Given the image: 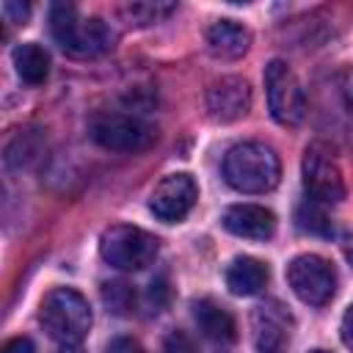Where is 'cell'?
<instances>
[{"instance_id": "cell-2", "label": "cell", "mask_w": 353, "mask_h": 353, "mask_svg": "<svg viewBox=\"0 0 353 353\" xmlns=\"http://www.w3.org/2000/svg\"><path fill=\"white\" fill-rule=\"evenodd\" d=\"M223 176L240 193H268L281 179V163L265 143H234L223 157Z\"/></svg>"}, {"instance_id": "cell-23", "label": "cell", "mask_w": 353, "mask_h": 353, "mask_svg": "<svg viewBox=\"0 0 353 353\" xmlns=\"http://www.w3.org/2000/svg\"><path fill=\"white\" fill-rule=\"evenodd\" d=\"M3 353H36V345L28 336H14L3 345Z\"/></svg>"}, {"instance_id": "cell-10", "label": "cell", "mask_w": 353, "mask_h": 353, "mask_svg": "<svg viewBox=\"0 0 353 353\" xmlns=\"http://www.w3.org/2000/svg\"><path fill=\"white\" fill-rule=\"evenodd\" d=\"M251 108V85L243 77H221L207 88V113L215 121H237Z\"/></svg>"}, {"instance_id": "cell-7", "label": "cell", "mask_w": 353, "mask_h": 353, "mask_svg": "<svg viewBox=\"0 0 353 353\" xmlns=\"http://www.w3.org/2000/svg\"><path fill=\"white\" fill-rule=\"evenodd\" d=\"M301 174H303V188L312 201L339 204L345 199V179H342V171L328 146H323V143L306 146Z\"/></svg>"}, {"instance_id": "cell-3", "label": "cell", "mask_w": 353, "mask_h": 353, "mask_svg": "<svg viewBox=\"0 0 353 353\" xmlns=\"http://www.w3.org/2000/svg\"><path fill=\"white\" fill-rule=\"evenodd\" d=\"M39 320L61 347H74L91 328V306L77 290L55 287L41 298Z\"/></svg>"}, {"instance_id": "cell-21", "label": "cell", "mask_w": 353, "mask_h": 353, "mask_svg": "<svg viewBox=\"0 0 353 353\" xmlns=\"http://www.w3.org/2000/svg\"><path fill=\"white\" fill-rule=\"evenodd\" d=\"M105 353H143V347H141V342L132 339V336H116V339L108 342Z\"/></svg>"}, {"instance_id": "cell-25", "label": "cell", "mask_w": 353, "mask_h": 353, "mask_svg": "<svg viewBox=\"0 0 353 353\" xmlns=\"http://www.w3.org/2000/svg\"><path fill=\"white\" fill-rule=\"evenodd\" d=\"M3 14L11 19V22H25L28 19V6L22 3H14V0H8V3H3Z\"/></svg>"}, {"instance_id": "cell-13", "label": "cell", "mask_w": 353, "mask_h": 353, "mask_svg": "<svg viewBox=\"0 0 353 353\" xmlns=\"http://www.w3.org/2000/svg\"><path fill=\"white\" fill-rule=\"evenodd\" d=\"M207 47L215 58H223V61H234L240 55L248 52V44H251V33L245 25L234 22V19H215L207 33Z\"/></svg>"}, {"instance_id": "cell-27", "label": "cell", "mask_w": 353, "mask_h": 353, "mask_svg": "<svg viewBox=\"0 0 353 353\" xmlns=\"http://www.w3.org/2000/svg\"><path fill=\"white\" fill-rule=\"evenodd\" d=\"M312 353H328V350H312Z\"/></svg>"}, {"instance_id": "cell-20", "label": "cell", "mask_w": 353, "mask_h": 353, "mask_svg": "<svg viewBox=\"0 0 353 353\" xmlns=\"http://www.w3.org/2000/svg\"><path fill=\"white\" fill-rule=\"evenodd\" d=\"M163 353H199V350L185 331H171L163 339Z\"/></svg>"}, {"instance_id": "cell-22", "label": "cell", "mask_w": 353, "mask_h": 353, "mask_svg": "<svg viewBox=\"0 0 353 353\" xmlns=\"http://www.w3.org/2000/svg\"><path fill=\"white\" fill-rule=\"evenodd\" d=\"M165 298H168V284H165V279H154V281L149 284V303L154 306V312H160V309L165 306Z\"/></svg>"}, {"instance_id": "cell-17", "label": "cell", "mask_w": 353, "mask_h": 353, "mask_svg": "<svg viewBox=\"0 0 353 353\" xmlns=\"http://www.w3.org/2000/svg\"><path fill=\"white\" fill-rule=\"evenodd\" d=\"M295 218H298V226L306 229L309 234H323V237H328V234L334 232L328 215L323 212V204H317V201H312V199H306V201L298 207Z\"/></svg>"}, {"instance_id": "cell-16", "label": "cell", "mask_w": 353, "mask_h": 353, "mask_svg": "<svg viewBox=\"0 0 353 353\" xmlns=\"http://www.w3.org/2000/svg\"><path fill=\"white\" fill-rule=\"evenodd\" d=\"M14 66H17V74L28 85H41L50 74V55L41 44L28 41V44H19L14 50Z\"/></svg>"}, {"instance_id": "cell-19", "label": "cell", "mask_w": 353, "mask_h": 353, "mask_svg": "<svg viewBox=\"0 0 353 353\" xmlns=\"http://www.w3.org/2000/svg\"><path fill=\"white\" fill-rule=\"evenodd\" d=\"M176 6L174 3H130L121 8V14L135 22V25H149V22H157L163 19L165 14H171Z\"/></svg>"}, {"instance_id": "cell-8", "label": "cell", "mask_w": 353, "mask_h": 353, "mask_svg": "<svg viewBox=\"0 0 353 353\" xmlns=\"http://www.w3.org/2000/svg\"><path fill=\"white\" fill-rule=\"evenodd\" d=\"M287 284L303 303L323 306L336 292V273L323 256L301 254L287 265Z\"/></svg>"}, {"instance_id": "cell-9", "label": "cell", "mask_w": 353, "mask_h": 353, "mask_svg": "<svg viewBox=\"0 0 353 353\" xmlns=\"http://www.w3.org/2000/svg\"><path fill=\"white\" fill-rule=\"evenodd\" d=\"M196 199H199V188L190 174H168L152 190L149 210L154 212V218L165 223H176L193 210Z\"/></svg>"}, {"instance_id": "cell-14", "label": "cell", "mask_w": 353, "mask_h": 353, "mask_svg": "<svg viewBox=\"0 0 353 353\" xmlns=\"http://www.w3.org/2000/svg\"><path fill=\"white\" fill-rule=\"evenodd\" d=\"M193 320L199 325V331L212 339V342H221V345H229L237 339V323L232 317L229 309H223L218 301L212 298H201L193 303Z\"/></svg>"}, {"instance_id": "cell-26", "label": "cell", "mask_w": 353, "mask_h": 353, "mask_svg": "<svg viewBox=\"0 0 353 353\" xmlns=\"http://www.w3.org/2000/svg\"><path fill=\"white\" fill-rule=\"evenodd\" d=\"M342 254H345V259L353 265V232L342 237Z\"/></svg>"}, {"instance_id": "cell-11", "label": "cell", "mask_w": 353, "mask_h": 353, "mask_svg": "<svg viewBox=\"0 0 353 353\" xmlns=\"http://www.w3.org/2000/svg\"><path fill=\"white\" fill-rule=\"evenodd\" d=\"M223 229L245 240H268L276 232V215L262 204H232L223 212Z\"/></svg>"}, {"instance_id": "cell-18", "label": "cell", "mask_w": 353, "mask_h": 353, "mask_svg": "<svg viewBox=\"0 0 353 353\" xmlns=\"http://www.w3.org/2000/svg\"><path fill=\"white\" fill-rule=\"evenodd\" d=\"M102 301L110 312L130 314V309L135 306V292L127 281H108V284H102Z\"/></svg>"}, {"instance_id": "cell-1", "label": "cell", "mask_w": 353, "mask_h": 353, "mask_svg": "<svg viewBox=\"0 0 353 353\" xmlns=\"http://www.w3.org/2000/svg\"><path fill=\"white\" fill-rule=\"evenodd\" d=\"M50 30L52 39L61 44L63 52L77 58H94L113 47L116 33L99 17L83 19L72 3H55L50 11Z\"/></svg>"}, {"instance_id": "cell-15", "label": "cell", "mask_w": 353, "mask_h": 353, "mask_svg": "<svg viewBox=\"0 0 353 353\" xmlns=\"http://www.w3.org/2000/svg\"><path fill=\"white\" fill-rule=\"evenodd\" d=\"M223 279H226V287L234 295L248 298V295H256L268 284V268L259 259H254V256H237L226 268Z\"/></svg>"}, {"instance_id": "cell-4", "label": "cell", "mask_w": 353, "mask_h": 353, "mask_svg": "<svg viewBox=\"0 0 353 353\" xmlns=\"http://www.w3.org/2000/svg\"><path fill=\"white\" fill-rule=\"evenodd\" d=\"M157 237L149 234L141 226H110L99 237V254L102 259L116 270H141L157 256Z\"/></svg>"}, {"instance_id": "cell-24", "label": "cell", "mask_w": 353, "mask_h": 353, "mask_svg": "<svg viewBox=\"0 0 353 353\" xmlns=\"http://www.w3.org/2000/svg\"><path fill=\"white\" fill-rule=\"evenodd\" d=\"M339 334H342V342L347 350H353V303L347 306V312L342 314V325H339Z\"/></svg>"}, {"instance_id": "cell-6", "label": "cell", "mask_w": 353, "mask_h": 353, "mask_svg": "<svg viewBox=\"0 0 353 353\" xmlns=\"http://www.w3.org/2000/svg\"><path fill=\"white\" fill-rule=\"evenodd\" d=\"M265 94H268V110L279 124L284 127L301 124L306 113V94L301 88L298 74L279 58L265 66Z\"/></svg>"}, {"instance_id": "cell-12", "label": "cell", "mask_w": 353, "mask_h": 353, "mask_svg": "<svg viewBox=\"0 0 353 353\" xmlns=\"http://www.w3.org/2000/svg\"><path fill=\"white\" fill-rule=\"evenodd\" d=\"M251 328H254L256 353H284L290 342V328H287V317L276 306H256L251 317Z\"/></svg>"}, {"instance_id": "cell-5", "label": "cell", "mask_w": 353, "mask_h": 353, "mask_svg": "<svg viewBox=\"0 0 353 353\" xmlns=\"http://www.w3.org/2000/svg\"><path fill=\"white\" fill-rule=\"evenodd\" d=\"M91 138L113 152H143L157 141V130L132 113H113L102 110L88 124Z\"/></svg>"}]
</instances>
